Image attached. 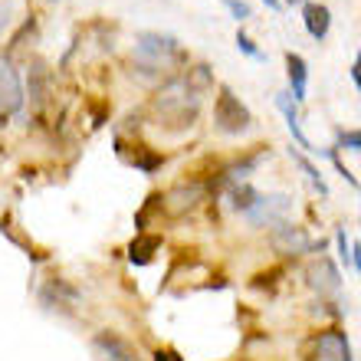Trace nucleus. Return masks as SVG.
<instances>
[{
	"label": "nucleus",
	"instance_id": "obj_1",
	"mask_svg": "<svg viewBox=\"0 0 361 361\" xmlns=\"http://www.w3.org/2000/svg\"><path fill=\"white\" fill-rule=\"evenodd\" d=\"M197 105L200 95L190 92L184 79H174L158 92L154 99V112H158V125H168V128H184V125H194L197 118Z\"/></svg>",
	"mask_w": 361,
	"mask_h": 361
},
{
	"label": "nucleus",
	"instance_id": "obj_2",
	"mask_svg": "<svg viewBox=\"0 0 361 361\" xmlns=\"http://www.w3.org/2000/svg\"><path fill=\"white\" fill-rule=\"evenodd\" d=\"M184 49L174 37L168 33H138V43H135V66L148 69V73H161V69H171L174 63H184Z\"/></svg>",
	"mask_w": 361,
	"mask_h": 361
},
{
	"label": "nucleus",
	"instance_id": "obj_3",
	"mask_svg": "<svg viewBox=\"0 0 361 361\" xmlns=\"http://www.w3.org/2000/svg\"><path fill=\"white\" fill-rule=\"evenodd\" d=\"M214 122H217V128L224 135H240V132H250L253 115L227 86H220L217 102H214Z\"/></svg>",
	"mask_w": 361,
	"mask_h": 361
},
{
	"label": "nucleus",
	"instance_id": "obj_4",
	"mask_svg": "<svg viewBox=\"0 0 361 361\" xmlns=\"http://www.w3.org/2000/svg\"><path fill=\"white\" fill-rule=\"evenodd\" d=\"M269 243H273V250L283 253V257H302V253L322 250V240H312L305 227H295V224H286V220L273 227Z\"/></svg>",
	"mask_w": 361,
	"mask_h": 361
},
{
	"label": "nucleus",
	"instance_id": "obj_5",
	"mask_svg": "<svg viewBox=\"0 0 361 361\" xmlns=\"http://www.w3.org/2000/svg\"><path fill=\"white\" fill-rule=\"evenodd\" d=\"M309 361H352L348 335L338 325H329L322 332H315L312 342H309Z\"/></svg>",
	"mask_w": 361,
	"mask_h": 361
},
{
	"label": "nucleus",
	"instance_id": "obj_6",
	"mask_svg": "<svg viewBox=\"0 0 361 361\" xmlns=\"http://www.w3.org/2000/svg\"><path fill=\"white\" fill-rule=\"evenodd\" d=\"M27 102V89L20 82V73L10 66V59H0V128L7 125L13 112H20Z\"/></svg>",
	"mask_w": 361,
	"mask_h": 361
},
{
	"label": "nucleus",
	"instance_id": "obj_7",
	"mask_svg": "<svg viewBox=\"0 0 361 361\" xmlns=\"http://www.w3.org/2000/svg\"><path fill=\"white\" fill-rule=\"evenodd\" d=\"M289 204H293V200L286 197V194H259L257 204H253L243 217H247V224H253V227H276V224L286 220Z\"/></svg>",
	"mask_w": 361,
	"mask_h": 361
},
{
	"label": "nucleus",
	"instance_id": "obj_8",
	"mask_svg": "<svg viewBox=\"0 0 361 361\" xmlns=\"http://www.w3.org/2000/svg\"><path fill=\"white\" fill-rule=\"evenodd\" d=\"M305 279L319 295H338V289H342V273L329 257H319L315 263H309Z\"/></svg>",
	"mask_w": 361,
	"mask_h": 361
},
{
	"label": "nucleus",
	"instance_id": "obj_9",
	"mask_svg": "<svg viewBox=\"0 0 361 361\" xmlns=\"http://www.w3.org/2000/svg\"><path fill=\"white\" fill-rule=\"evenodd\" d=\"M92 348L102 361H138L132 352V345L125 342V338H118L115 332H99L92 338Z\"/></svg>",
	"mask_w": 361,
	"mask_h": 361
},
{
	"label": "nucleus",
	"instance_id": "obj_10",
	"mask_svg": "<svg viewBox=\"0 0 361 361\" xmlns=\"http://www.w3.org/2000/svg\"><path fill=\"white\" fill-rule=\"evenodd\" d=\"M200 197H204V188H200L197 180H190V184H178L174 190H168L164 207H168V214H184V210L197 207Z\"/></svg>",
	"mask_w": 361,
	"mask_h": 361
},
{
	"label": "nucleus",
	"instance_id": "obj_11",
	"mask_svg": "<svg viewBox=\"0 0 361 361\" xmlns=\"http://www.w3.org/2000/svg\"><path fill=\"white\" fill-rule=\"evenodd\" d=\"M276 109L283 112V118H286V128H289V135H293V142L299 145V148H305V152H315V148H312V142L305 138L302 125H299V112H295L293 95H289V92H279V95H276Z\"/></svg>",
	"mask_w": 361,
	"mask_h": 361
},
{
	"label": "nucleus",
	"instance_id": "obj_12",
	"mask_svg": "<svg viewBox=\"0 0 361 361\" xmlns=\"http://www.w3.org/2000/svg\"><path fill=\"white\" fill-rule=\"evenodd\" d=\"M302 23L309 30V37L312 39H325L329 37V30H332V10L325 7V4H305L302 7Z\"/></svg>",
	"mask_w": 361,
	"mask_h": 361
},
{
	"label": "nucleus",
	"instance_id": "obj_13",
	"mask_svg": "<svg viewBox=\"0 0 361 361\" xmlns=\"http://www.w3.org/2000/svg\"><path fill=\"white\" fill-rule=\"evenodd\" d=\"M286 76H289V89H293V102H305V86H309V66L299 53H286Z\"/></svg>",
	"mask_w": 361,
	"mask_h": 361
},
{
	"label": "nucleus",
	"instance_id": "obj_14",
	"mask_svg": "<svg viewBox=\"0 0 361 361\" xmlns=\"http://www.w3.org/2000/svg\"><path fill=\"white\" fill-rule=\"evenodd\" d=\"M47 92H49V73H47V66L37 59L27 73V95L33 99V109H39V105L47 102Z\"/></svg>",
	"mask_w": 361,
	"mask_h": 361
},
{
	"label": "nucleus",
	"instance_id": "obj_15",
	"mask_svg": "<svg viewBox=\"0 0 361 361\" xmlns=\"http://www.w3.org/2000/svg\"><path fill=\"white\" fill-rule=\"evenodd\" d=\"M161 247V237H152V233H142V237L132 240V247H128V259H132L135 267H148L152 263V253Z\"/></svg>",
	"mask_w": 361,
	"mask_h": 361
},
{
	"label": "nucleus",
	"instance_id": "obj_16",
	"mask_svg": "<svg viewBox=\"0 0 361 361\" xmlns=\"http://www.w3.org/2000/svg\"><path fill=\"white\" fill-rule=\"evenodd\" d=\"M289 154H293V161L299 164V168H302V174H305V178H309V184H312V188L319 190L322 197H329V184H325L322 171H319V168H315V164L309 161V158H305L302 152H295V148H289Z\"/></svg>",
	"mask_w": 361,
	"mask_h": 361
},
{
	"label": "nucleus",
	"instance_id": "obj_17",
	"mask_svg": "<svg viewBox=\"0 0 361 361\" xmlns=\"http://www.w3.org/2000/svg\"><path fill=\"white\" fill-rule=\"evenodd\" d=\"M257 190L250 188V184H233L230 188V204H233V210H240V214H247L253 204H257Z\"/></svg>",
	"mask_w": 361,
	"mask_h": 361
},
{
	"label": "nucleus",
	"instance_id": "obj_18",
	"mask_svg": "<svg viewBox=\"0 0 361 361\" xmlns=\"http://www.w3.org/2000/svg\"><path fill=\"white\" fill-rule=\"evenodd\" d=\"M132 164H135V168H138V171L152 174V171H158V168H161V164H164V154H154L152 148H145V145H138V152H135Z\"/></svg>",
	"mask_w": 361,
	"mask_h": 361
},
{
	"label": "nucleus",
	"instance_id": "obj_19",
	"mask_svg": "<svg viewBox=\"0 0 361 361\" xmlns=\"http://www.w3.org/2000/svg\"><path fill=\"white\" fill-rule=\"evenodd\" d=\"M361 152V128H338L335 132V152Z\"/></svg>",
	"mask_w": 361,
	"mask_h": 361
},
{
	"label": "nucleus",
	"instance_id": "obj_20",
	"mask_svg": "<svg viewBox=\"0 0 361 361\" xmlns=\"http://www.w3.org/2000/svg\"><path fill=\"white\" fill-rule=\"evenodd\" d=\"M237 49L240 53H243V56H250V59H259V63H263V53H259L257 49V43H253V37H250L247 30H237Z\"/></svg>",
	"mask_w": 361,
	"mask_h": 361
},
{
	"label": "nucleus",
	"instance_id": "obj_21",
	"mask_svg": "<svg viewBox=\"0 0 361 361\" xmlns=\"http://www.w3.org/2000/svg\"><path fill=\"white\" fill-rule=\"evenodd\" d=\"M335 247H338V259H342V267L348 269L352 267V240L345 237V230H335Z\"/></svg>",
	"mask_w": 361,
	"mask_h": 361
},
{
	"label": "nucleus",
	"instance_id": "obj_22",
	"mask_svg": "<svg viewBox=\"0 0 361 361\" xmlns=\"http://www.w3.org/2000/svg\"><path fill=\"white\" fill-rule=\"evenodd\" d=\"M224 7L230 10V17L237 20V23L250 20V4H247V0H224Z\"/></svg>",
	"mask_w": 361,
	"mask_h": 361
},
{
	"label": "nucleus",
	"instance_id": "obj_23",
	"mask_svg": "<svg viewBox=\"0 0 361 361\" xmlns=\"http://www.w3.org/2000/svg\"><path fill=\"white\" fill-rule=\"evenodd\" d=\"M279 276H283V269H269V273H259L257 279H253V289H276Z\"/></svg>",
	"mask_w": 361,
	"mask_h": 361
},
{
	"label": "nucleus",
	"instance_id": "obj_24",
	"mask_svg": "<svg viewBox=\"0 0 361 361\" xmlns=\"http://www.w3.org/2000/svg\"><path fill=\"white\" fill-rule=\"evenodd\" d=\"M352 79H355V86H358V95H361V53L355 56V63H352Z\"/></svg>",
	"mask_w": 361,
	"mask_h": 361
},
{
	"label": "nucleus",
	"instance_id": "obj_25",
	"mask_svg": "<svg viewBox=\"0 0 361 361\" xmlns=\"http://www.w3.org/2000/svg\"><path fill=\"white\" fill-rule=\"evenodd\" d=\"M154 361H184V358H180L178 352H171V348H164V352L154 355Z\"/></svg>",
	"mask_w": 361,
	"mask_h": 361
},
{
	"label": "nucleus",
	"instance_id": "obj_26",
	"mask_svg": "<svg viewBox=\"0 0 361 361\" xmlns=\"http://www.w3.org/2000/svg\"><path fill=\"white\" fill-rule=\"evenodd\" d=\"M352 267L358 269V276H361V243H352Z\"/></svg>",
	"mask_w": 361,
	"mask_h": 361
},
{
	"label": "nucleus",
	"instance_id": "obj_27",
	"mask_svg": "<svg viewBox=\"0 0 361 361\" xmlns=\"http://www.w3.org/2000/svg\"><path fill=\"white\" fill-rule=\"evenodd\" d=\"M269 10H283V0H263Z\"/></svg>",
	"mask_w": 361,
	"mask_h": 361
},
{
	"label": "nucleus",
	"instance_id": "obj_28",
	"mask_svg": "<svg viewBox=\"0 0 361 361\" xmlns=\"http://www.w3.org/2000/svg\"><path fill=\"white\" fill-rule=\"evenodd\" d=\"M283 4H302V0H283Z\"/></svg>",
	"mask_w": 361,
	"mask_h": 361
}]
</instances>
